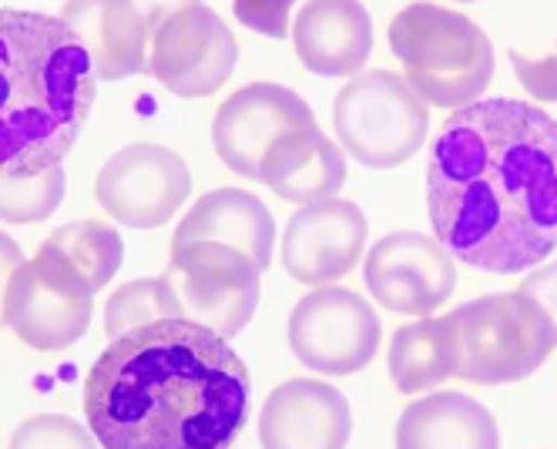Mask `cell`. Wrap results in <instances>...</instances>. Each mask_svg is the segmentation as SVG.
Returning <instances> with one entry per match:
<instances>
[{
	"mask_svg": "<svg viewBox=\"0 0 557 449\" xmlns=\"http://www.w3.org/2000/svg\"><path fill=\"white\" fill-rule=\"evenodd\" d=\"M24 262H27V259H24V255H17L14 238H11V235H4V278H11Z\"/></svg>",
	"mask_w": 557,
	"mask_h": 449,
	"instance_id": "f1b7e54d",
	"label": "cell"
},
{
	"mask_svg": "<svg viewBox=\"0 0 557 449\" xmlns=\"http://www.w3.org/2000/svg\"><path fill=\"white\" fill-rule=\"evenodd\" d=\"M98 74L61 17L0 8V161L4 178H34L82 138Z\"/></svg>",
	"mask_w": 557,
	"mask_h": 449,
	"instance_id": "3957f363",
	"label": "cell"
},
{
	"mask_svg": "<svg viewBox=\"0 0 557 449\" xmlns=\"http://www.w3.org/2000/svg\"><path fill=\"white\" fill-rule=\"evenodd\" d=\"M460 329V373L473 386H504L534 376L557 349V329L531 296L497 292L450 312Z\"/></svg>",
	"mask_w": 557,
	"mask_h": 449,
	"instance_id": "5b68a950",
	"label": "cell"
},
{
	"mask_svg": "<svg viewBox=\"0 0 557 449\" xmlns=\"http://www.w3.org/2000/svg\"><path fill=\"white\" fill-rule=\"evenodd\" d=\"M433 238L491 275H524L557 252V117L484 98L454 111L430 145Z\"/></svg>",
	"mask_w": 557,
	"mask_h": 449,
	"instance_id": "6da1fadb",
	"label": "cell"
},
{
	"mask_svg": "<svg viewBox=\"0 0 557 449\" xmlns=\"http://www.w3.org/2000/svg\"><path fill=\"white\" fill-rule=\"evenodd\" d=\"M95 289L74 265L45 245L11 278H4L8 329L37 352H61L88 333Z\"/></svg>",
	"mask_w": 557,
	"mask_h": 449,
	"instance_id": "ba28073f",
	"label": "cell"
},
{
	"mask_svg": "<svg viewBox=\"0 0 557 449\" xmlns=\"http://www.w3.org/2000/svg\"><path fill=\"white\" fill-rule=\"evenodd\" d=\"M162 319H178V302L169 289L165 275L158 278H135L122 285L104 305V336L108 342L122 339L141 325L162 322Z\"/></svg>",
	"mask_w": 557,
	"mask_h": 449,
	"instance_id": "603a6c76",
	"label": "cell"
},
{
	"mask_svg": "<svg viewBox=\"0 0 557 449\" xmlns=\"http://www.w3.org/2000/svg\"><path fill=\"white\" fill-rule=\"evenodd\" d=\"M191 195V172L185 158L162 145H128L114 151L98 178V205L128 228H158L175 219Z\"/></svg>",
	"mask_w": 557,
	"mask_h": 449,
	"instance_id": "8fae6325",
	"label": "cell"
},
{
	"mask_svg": "<svg viewBox=\"0 0 557 449\" xmlns=\"http://www.w3.org/2000/svg\"><path fill=\"white\" fill-rule=\"evenodd\" d=\"M386 370L404 396H420L460 373V329L454 315H430L393 333Z\"/></svg>",
	"mask_w": 557,
	"mask_h": 449,
	"instance_id": "44dd1931",
	"label": "cell"
},
{
	"mask_svg": "<svg viewBox=\"0 0 557 449\" xmlns=\"http://www.w3.org/2000/svg\"><path fill=\"white\" fill-rule=\"evenodd\" d=\"M165 14V4L141 8L117 4V0H101V4L82 0V4H64L58 17L82 37L98 80H125L148 74L151 37Z\"/></svg>",
	"mask_w": 557,
	"mask_h": 449,
	"instance_id": "2e32d148",
	"label": "cell"
},
{
	"mask_svg": "<svg viewBox=\"0 0 557 449\" xmlns=\"http://www.w3.org/2000/svg\"><path fill=\"white\" fill-rule=\"evenodd\" d=\"M367 215L349 198L299 209L283 232V269L309 289H326L363 262Z\"/></svg>",
	"mask_w": 557,
	"mask_h": 449,
	"instance_id": "5bb4252c",
	"label": "cell"
},
{
	"mask_svg": "<svg viewBox=\"0 0 557 449\" xmlns=\"http://www.w3.org/2000/svg\"><path fill=\"white\" fill-rule=\"evenodd\" d=\"M293 45L312 74L356 77L373 54V21L352 0H312L293 21Z\"/></svg>",
	"mask_w": 557,
	"mask_h": 449,
	"instance_id": "e0dca14e",
	"label": "cell"
},
{
	"mask_svg": "<svg viewBox=\"0 0 557 449\" xmlns=\"http://www.w3.org/2000/svg\"><path fill=\"white\" fill-rule=\"evenodd\" d=\"M510 64H513V74L521 80V88L534 98V101H547V104H557V45L541 54V58H531V54H521V51H510Z\"/></svg>",
	"mask_w": 557,
	"mask_h": 449,
	"instance_id": "484cf974",
	"label": "cell"
},
{
	"mask_svg": "<svg viewBox=\"0 0 557 449\" xmlns=\"http://www.w3.org/2000/svg\"><path fill=\"white\" fill-rule=\"evenodd\" d=\"M249 406L243 356L191 319L108 342L85 379V420L101 449H232Z\"/></svg>",
	"mask_w": 557,
	"mask_h": 449,
	"instance_id": "7a4b0ae2",
	"label": "cell"
},
{
	"mask_svg": "<svg viewBox=\"0 0 557 449\" xmlns=\"http://www.w3.org/2000/svg\"><path fill=\"white\" fill-rule=\"evenodd\" d=\"M333 128L343 151L367 169H400L430 135V104L404 74L386 67L349 77L333 98Z\"/></svg>",
	"mask_w": 557,
	"mask_h": 449,
	"instance_id": "8992f818",
	"label": "cell"
},
{
	"mask_svg": "<svg viewBox=\"0 0 557 449\" xmlns=\"http://www.w3.org/2000/svg\"><path fill=\"white\" fill-rule=\"evenodd\" d=\"M41 245L82 272L95 292L104 289L125 262V238L117 235V228L95 222V219L67 222L54 228Z\"/></svg>",
	"mask_w": 557,
	"mask_h": 449,
	"instance_id": "7402d4cb",
	"label": "cell"
},
{
	"mask_svg": "<svg viewBox=\"0 0 557 449\" xmlns=\"http://www.w3.org/2000/svg\"><path fill=\"white\" fill-rule=\"evenodd\" d=\"M188 241L232 245V249L246 252L265 272L275 255V219L252 191L215 188L198 198L182 219V225L175 228L172 245Z\"/></svg>",
	"mask_w": 557,
	"mask_h": 449,
	"instance_id": "d6986e66",
	"label": "cell"
},
{
	"mask_svg": "<svg viewBox=\"0 0 557 449\" xmlns=\"http://www.w3.org/2000/svg\"><path fill=\"white\" fill-rule=\"evenodd\" d=\"M259 182L299 209L320 205V201L339 198V188L346 182V154L320 125L299 128L283 141H275V148L262 161Z\"/></svg>",
	"mask_w": 557,
	"mask_h": 449,
	"instance_id": "ac0fdd59",
	"label": "cell"
},
{
	"mask_svg": "<svg viewBox=\"0 0 557 449\" xmlns=\"http://www.w3.org/2000/svg\"><path fill=\"white\" fill-rule=\"evenodd\" d=\"M162 275L178 302V319L206 325L222 339L243 333L259 309L262 269L232 245H172V259Z\"/></svg>",
	"mask_w": 557,
	"mask_h": 449,
	"instance_id": "52a82bcc",
	"label": "cell"
},
{
	"mask_svg": "<svg viewBox=\"0 0 557 449\" xmlns=\"http://www.w3.org/2000/svg\"><path fill=\"white\" fill-rule=\"evenodd\" d=\"M235 17L265 37H286L289 30V4H235Z\"/></svg>",
	"mask_w": 557,
	"mask_h": 449,
	"instance_id": "4316f807",
	"label": "cell"
},
{
	"mask_svg": "<svg viewBox=\"0 0 557 449\" xmlns=\"http://www.w3.org/2000/svg\"><path fill=\"white\" fill-rule=\"evenodd\" d=\"M238 45L228 24L202 4L169 8L151 37L154 80L178 98H209L232 77Z\"/></svg>",
	"mask_w": 557,
	"mask_h": 449,
	"instance_id": "30bf717a",
	"label": "cell"
},
{
	"mask_svg": "<svg viewBox=\"0 0 557 449\" xmlns=\"http://www.w3.org/2000/svg\"><path fill=\"white\" fill-rule=\"evenodd\" d=\"M289 346L306 370L320 376H356L376 359L383 325L360 292L326 285L296 302L289 315Z\"/></svg>",
	"mask_w": 557,
	"mask_h": 449,
	"instance_id": "9c48e42d",
	"label": "cell"
},
{
	"mask_svg": "<svg viewBox=\"0 0 557 449\" xmlns=\"http://www.w3.org/2000/svg\"><path fill=\"white\" fill-rule=\"evenodd\" d=\"M521 292L544 305V312L550 315L557 329V262H544L541 269L528 272V278L521 282Z\"/></svg>",
	"mask_w": 557,
	"mask_h": 449,
	"instance_id": "83f0119b",
	"label": "cell"
},
{
	"mask_svg": "<svg viewBox=\"0 0 557 449\" xmlns=\"http://www.w3.org/2000/svg\"><path fill=\"white\" fill-rule=\"evenodd\" d=\"M352 436L349 399L323 379L278 383L262 402V449H346Z\"/></svg>",
	"mask_w": 557,
	"mask_h": 449,
	"instance_id": "9a60e30c",
	"label": "cell"
},
{
	"mask_svg": "<svg viewBox=\"0 0 557 449\" xmlns=\"http://www.w3.org/2000/svg\"><path fill=\"white\" fill-rule=\"evenodd\" d=\"M389 51L423 104L463 111L484 101L494 80V48L484 27L441 4H407L389 21Z\"/></svg>",
	"mask_w": 557,
	"mask_h": 449,
	"instance_id": "277c9868",
	"label": "cell"
},
{
	"mask_svg": "<svg viewBox=\"0 0 557 449\" xmlns=\"http://www.w3.org/2000/svg\"><path fill=\"white\" fill-rule=\"evenodd\" d=\"M312 108L283 85H246L222 101L212 121V141L222 165L249 182H259L262 161L299 128H312Z\"/></svg>",
	"mask_w": 557,
	"mask_h": 449,
	"instance_id": "4fadbf2b",
	"label": "cell"
},
{
	"mask_svg": "<svg viewBox=\"0 0 557 449\" xmlns=\"http://www.w3.org/2000/svg\"><path fill=\"white\" fill-rule=\"evenodd\" d=\"M396 449H500V429L484 402L441 389L404 410Z\"/></svg>",
	"mask_w": 557,
	"mask_h": 449,
	"instance_id": "ffe728a7",
	"label": "cell"
},
{
	"mask_svg": "<svg viewBox=\"0 0 557 449\" xmlns=\"http://www.w3.org/2000/svg\"><path fill=\"white\" fill-rule=\"evenodd\" d=\"M370 296L396 315L430 319L457 292V259L433 235H383L363 259Z\"/></svg>",
	"mask_w": 557,
	"mask_h": 449,
	"instance_id": "7c38bea8",
	"label": "cell"
},
{
	"mask_svg": "<svg viewBox=\"0 0 557 449\" xmlns=\"http://www.w3.org/2000/svg\"><path fill=\"white\" fill-rule=\"evenodd\" d=\"M98 446L101 442L88 426L74 423L71 416L61 413H41L24 420L8 442V449H98Z\"/></svg>",
	"mask_w": 557,
	"mask_h": 449,
	"instance_id": "d4e9b609",
	"label": "cell"
},
{
	"mask_svg": "<svg viewBox=\"0 0 557 449\" xmlns=\"http://www.w3.org/2000/svg\"><path fill=\"white\" fill-rule=\"evenodd\" d=\"M64 198V169H51L34 178H4L0 185V215L8 225H34L58 212Z\"/></svg>",
	"mask_w": 557,
	"mask_h": 449,
	"instance_id": "cb8c5ba5",
	"label": "cell"
}]
</instances>
